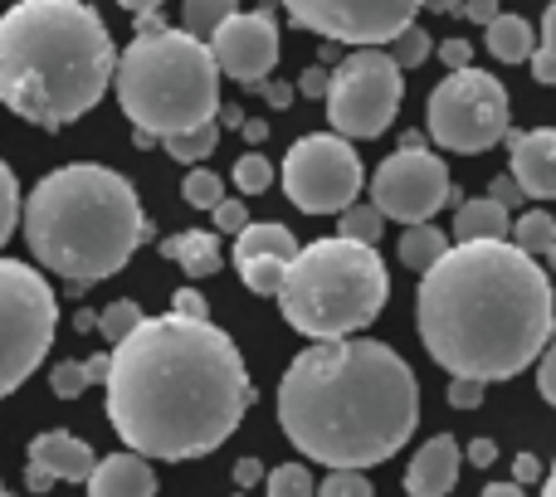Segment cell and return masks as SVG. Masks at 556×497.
Masks as SVG:
<instances>
[{
  "label": "cell",
  "mask_w": 556,
  "mask_h": 497,
  "mask_svg": "<svg viewBox=\"0 0 556 497\" xmlns=\"http://www.w3.org/2000/svg\"><path fill=\"white\" fill-rule=\"evenodd\" d=\"M489 54L498 59V64H522V59L532 54V49H538V39H532V25L522 15H493L489 25Z\"/></svg>",
  "instance_id": "obj_22"
},
{
  "label": "cell",
  "mask_w": 556,
  "mask_h": 497,
  "mask_svg": "<svg viewBox=\"0 0 556 497\" xmlns=\"http://www.w3.org/2000/svg\"><path fill=\"white\" fill-rule=\"evenodd\" d=\"M293 254L298 240L283 225H244L235 234V264H244V258H283V264H293Z\"/></svg>",
  "instance_id": "obj_21"
},
{
  "label": "cell",
  "mask_w": 556,
  "mask_h": 497,
  "mask_svg": "<svg viewBox=\"0 0 556 497\" xmlns=\"http://www.w3.org/2000/svg\"><path fill=\"white\" fill-rule=\"evenodd\" d=\"M235 268H240L244 288L260 297H274L278 288H283V273H288L283 258H244V264H235Z\"/></svg>",
  "instance_id": "obj_28"
},
{
  "label": "cell",
  "mask_w": 556,
  "mask_h": 497,
  "mask_svg": "<svg viewBox=\"0 0 556 497\" xmlns=\"http://www.w3.org/2000/svg\"><path fill=\"white\" fill-rule=\"evenodd\" d=\"M235 186H240L244 195H264L274 186V166L264 162L260 152H244L240 162H235Z\"/></svg>",
  "instance_id": "obj_34"
},
{
  "label": "cell",
  "mask_w": 556,
  "mask_h": 497,
  "mask_svg": "<svg viewBox=\"0 0 556 497\" xmlns=\"http://www.w3.org/2000/svg\"><path fill=\"white\" fill-rule=\"evenodd\" d=\"M547 264H552V268H556V244H552V248H547Z\"/></svg>",
  "instance_id": "obj_56"
},
{
  "label": "cell",
  "mask_w": 556,
  "mask_h": 497,
  "mask_svg": "<svg viewBox=\"0 0 556 497\" xmlns=\"http://www.w3.org/2000/svg\"><path fill=\"white\" fill-rule=\"evenodd\" d=\"M508 234H513V244H518L522 254L538 258V254H547V248L556 244V220H552L547 211H528L522 220H513Z\"/></svg>",
  "instance_id": "obj_26"
},
{
  "label": "cell",
  "mask_w": 556,
  "mask_h": 497,
  "mask_svg": "<svg viewBox=\"0 0 556 497\" xmlns=\"http://www.w3.org/2000/svg\"><path fill=\"white\" fill-rule=\"evenodd\" d=\"M283 10L298 29H313L337 44L381 49L405 25H415L410 15L420 10V0H283Z\"/></svg>",
  "instance_id": "obj_12"
},
{
  "label": "cell",
  "mask_w": 556,
  "mask_h": 497,
  "mask_svg": "<svg viewBox=\"0 0 556 497\" xmlns=\"http://www.w3.org/2000/svg\"><path fill=\"white\" fill-rule=\"evenodd\" d=\"M313 497H376V488L362 469H327V479L313 488Z\"/></svg>",
  "instance_id": "obj_30"
},
{
  "label": "cell",
  "mask_w": 556,
  "mask_h": 497,
  "mask_svg": "<svg viewBox=\"0 0 556 497\" xmlns=\"http://www.w3.org/2000/svg\"><path fill=\"white\" fill-rule=\"evenodd\" d=\"M244 137H250V142H264V137H269V127H264V123H250V127H244Z\"/></svg>",
  "instance_id": "obj_54"
},
{
  "label": "cell",
  "mask_w": 556,
  "mask_h": 497,
  "mask_svg": "<svg viewBox=\"0 0 556 497\" xmlns=\"http://www.w3.org/2000/svg\"><path fill=\"white\" fill-rule=\"evenodd\" d=\"M508 117H513L508 88L473 64L444 74L430 88V107H425L430 137L459 156H479L489 146H498L508 137Z\"/></svg>",
  "instance_id": "obj_9"
},
{
  "label": "cell",
  "mask_w": 556,
  "mask_h": 497,
  "mask_svg": "<svg viewBox=\"0 0 556 497\" xmlns=\"http://www.w3.org/2000/svg\"><path fill=\"white\" fill-rule=\"evenodd\" d=\"M538 391H542L547 405H556V336L542 346V356H538Z\"/></svg>",
  "instance_id": "obj_40"
},
{
  "label": "cell",
  "mask_w": 556,
  "mask_h": 497,
  "mask_svg": "<svg viewBox=\"0 0 556 497\" xmlns=\"http://www.w3.org/2000/svg\"><path fill=\"white\" fill-rule=\"evenodd\" d=\"M88 497H156V473L142 454H108L84 479Z\"/></svg>",
  "instance_id": "obj_18"
},
{
  "label": "cell",
  "mask_w": 556,
  "mask_h": 497,
  "mask_svg": "<svg viewBox=\"0 0 556 497\" xmlns=\"http://www.w3.org/2000/svg\"><path fill=\"white\" fill-rule=\"evenodd\" d=\"M513 215L508 205H498L493 195H479V201H459V215H454V244H473V240H508Z\"/></svg>",
  "instance_id": "obj_19"
},
{
  "label": "cell",
  "mask_w": 556,
  "mask_h": 497,
  "mask_svg": "<svg viewBox=\"0 0 556 497\" xmlns=\"http://www.w3.org/2000/svg\"><path fill=\"white\" fill-rule=\"evenodd\" d=\"M181 195H186V205H195V211H211L215 201H225V186L215 171H201V166H195V171L181 181Z\"/></svg>",
  "instance_id": "obj_35"
},
{
  "label": "cell",
  "mask_w": 556,
  "mask_h": 497,
  "mask_svg": "<svg viewBox=\"0 0 556 497\" xmlns=\"http://www.w3.org/2000/svg\"><path fill=\"white\" fill-rule=\"evenodd\" d=\"M162 146H166V156H176V162L201 166L205 156H211L215 146H220V127H215V123H201V127H191V132L162 137Z\"/></svg>",
  "instance_id": "obj_24"
},
{
  "label": "cell",
  "mask_w": 556,
  "mask_h": 497,
  "mask_svg": "<svg viewBox=\"0 0 556 497\" xmlns=\"http://www.w3.org/2000/svg\"><path fill=\"white\" fill-rule=\"evenodd\" d=\"M381 211L376 205H346L342 211V240H356V244H376L381 240Z\"/></svg>",
  "instance_id": "obj_31"
},
{
  "label": "cell",
  "mask_w": 556,
  "mask_h": 497,
  "mask_svg": "<svg viewBox=\"0 0 556 497\" xmlns=\"http://www.w3.org/2000/svg\"><path fill=\"white\" fill-rule=\"evenodd\" d=\"M205 49H211L215 68H220L225 78H235V84H264L278 64V25L269 20V10H254V15L235 10V15L205 39Z\"/></svg>",
  "instance_id": "obj_14"
},
{
  "label": "cell",
  "mask_w": 556,
  "mask_h": 497,
  "mask_svg": "<svg viewBox=\"0 0 556 497\" xmlns=\"http://www.w3.org/2000/svg\"><path fill=\"white\" fill-rule=\"evenodd\" d=\"M327 78H332V74H327V68H307V74L298 78V93H307V98H323V93H327Z\"/></svg>",
  "instance_id": "obj_44"
},
{
  "label": "cell",
  "mask_w": 556,
  "mask_h": 497,
  "mask_svg": "<svg viewBox=\"0 0 556 497\" xmlns=\"http://www.w3.org/2000/svg\"><path fill=\"white\" fill-rule=\"evenodd\" d=\"M264 98H269L274 107H288V103H293V88H288V84H269V93H264Z\"/></svg>",
  "instance_id": "obj_51"
},
{
  "label": "cell",
  "mask_w": 556,
  "mask_h": 497,
  "mask_svg": "<svg viewBox=\"0 0 556 497\" xmlns=\"http://www.w3.org/2000/svg\"><path fill=\"white\" fill-rule=\"evenodd\" d=\"M113 64V35L84 0H15L0 15V103L45 132L93 113Z\"/></svg>",
  "instance_id": "obj_4"
},
{
  "label": "cell",
  "mask_w": 556,
  "mask_h": 497,
  "mask_svg": "<svg viewBox=\"0 0 556 497\" xmlns=\"http://www.w3.org/2000/svg\"><path fill=\"white\" fill-rule=\"evenodd\" d=\"M15 225H20V186H15V171L0 162V248L15 234Z\"/></svg>",
  "instance_id": "obj_36"
},
{
  "label": "cell",
  "mask_w": 556,
  "mask_h": 497,
  "mask_svg": "<svg viewBox=\"0 0 556 497\" xmlns=\"http://www.w3.org/2000/svg\"><path fill=\"white\" fill-rule=\"evenodd\" d=\"M49 391H54L59 400H78V395L88 391V371H84V361H59L54 371H49Z\"/></svg>",
  "instance_id": "obj_37"
},
{
  "label": "cell",
  "mask_w": 556,
  "mask_h": 497,
  "mask_svg": "<svg viewBox=\"0 0 556 497\" xmlns=\"http://www.w3.org/2000/svg\"><path fill=\"white\" fill-rule=\"evenodd\" d=\"M172 313H181V317H211V313H205V297L195 293V288H181V293L172 297Z\"/></svg>",
  "instance_id": "obj_42"
},
{
  "label": "cell",
  "mask_w": 556,
  "mask_h": 497,
  "mask_svg": "<svg viewBox=\"0 0 556 497\" xmlns=\"http://www.w3.org/2000/svg\"><path fill=\"white\" fill-rule=\"evenodd\" d=\"M240 10V0H181V20H186V35L195 39H211L225 20Z\"/></svg>",
  "instance_id": "obj_25"
},
{
  "label": "cell",
  "mask_w": 556,
  "mask_h": 497,
  "mask_svg": "<svg viewBox=\"0 0 556 497\" xmlns=\"http://www.w3.org/2000/svg\"><path fill=\"white\" fill-rule=\"evenodd\" d=\"M235 479H240L244 488H254V483L264 479V469H260V463H254V459H240V463H235Z\"/></svg>",
  "instance_id": "obj_47"
},
{
  "label": "cell",
  "mask_w": 556,
  "mask_h": 497,
  "mask_svg": "<svg viewBox=\"0 0 556 497\" xmlns=\"http://www.w3.org/2000/svg\"><path fill=\"white\" fill-rule=\"evenodd\" d=\"M117 5L132 10V15L142 20V15H156V10H162V0H117Z\"/></svg>",
  "instance_id": "obj_49"
},
{
  "label": "cell",
  "mask_w": 556,
  "mask_h": 497,
  "mask_svg": "<svg viewBox=\"0 0 556 497\" xmlns=\"http://www.w3.org/2000/svg\"><path fill=\"white\" fill-rule=\"evenodd\" d=\"M162 254L172 258V264L186 268V278H215L220 273V240L205 230H186V234H172V240L162 244Z\"/></svg>",
  "instance_id": "obj_20"
},
{
  "label": "cell",
  "mask_w": 556,
  "mask_h": 497,
  "mask_svg": "<svg viewBox=\"0 0 556 497\" xmlns=\"http://www.w3.org/2000/svg\"><path fill=\"white\" fill-rule=\"evenodd\" d=\"M469 459L479 463V469H489V463L498 459V444H493V439H473V444H469Z\"/></svg>",
  "instance_id": "obj_46"
},
{
  "label": "cell",
  "mask_w": 556,
  "mask_h": 497,
  "mask_svg": "<svg viewBox=\"0 0 556 497\" xmlns=\"http://www.w3.org/2000/svg\"><path fill=\"white\" fill-rule=\"evenodd\" d=\"M444 201H450V171L425 146H401L371 176V205L381 211V220L425 225Z\"/></svg>",
  "instance_id": "obj_13"
},
{
  "label": "cell",
  "mask_w": 556,
  "mask_h": 497,
  "mask_svg": "<svg viewBox=\"0 0 556 497\" xmlns=\"http://www.w3.org/2000/svg\"><path fill=\"white\" fill-rule=\"evenodd\" d=\"M483 391H489L483 381H464V375H450V405H454V410H479Z\"/></svg>",
  "instance_id": "obj_38"
},
{
  "label": "cell",
  "mask_w": 556,
  "mask_h": 497,
  "mask_svg": "<svg viewBox=\"0 0 556 497\" xmlns=\"http://www.w3.org/2000/svg\"><path fill=\"white\" fill-rule=\"evenodd\" d=\"M278 424L327 469H376L410 444L420 424V385L386 342H313L278 381Z\"/></svg>",
  "instance_id": "obj_3"
},
{
  "label": "cell",
  "mask_w": 556,
  "mask_h": 497,
  "mask_svg": "<svg viewBox=\"0 0 556 497\" xmlns=\"http://www.w3.org/2000/svg\"><path fill=\"white\" fill-rule=\"evenodd\" d=\"M459 15H464V20H473V25H489V20L498 15V0H464Z\"/></svg>",
  "instance_id": "obj_43"
},
{
  "label": "cell",
  "mask_w": 556,
  "mask_h": 497,
  "mask_svg": "<svg viewBox=\"0 0 556 497\" xmlns=\"http://www.w3.org/2000/svg\"><path fill=\"white\" fill-rule=\"evenodd\" d=\"M532 78L538 84H556V0L547 5V15H542V49H532Z\"/></svg>",
  "instance_id": "obj_32"
},
{
  "label": "cell",
  "mask_w": 556,
  "mask_h": 497,
  "mask_svg": "<svg viewBox=\"0 0 556 497\" xmlns=\"http://www.w3.org/2000/svg\"><path fill=\"white\" fill-rule=\"evenodd\" d=\"M211 215H215V230H225V234H240L244 225H250V211H244L240 201H215Z\"/></svg>",
  "instance_id": "obj_39"
},
{
  "label": "cell",
  "mask_w": 556,
  "mask_h": 497,
  "mask_svg": "<svg viewBox=\"0 0 556 497\" xmlns=\"http://www.w3.org/2000/svg\"><path fill=\"white\" fill-rule=\"evenodd\" d=\"M420 342L450 375L513 381L556 332L547 268L508 240H473L440 254L415 297Z\"/></svg>",
  "instance_id": "obj_2"
},
{
  "label": "cell",
  "mask_w": 556,
  "mask_h": 497,
  "mask_svg": "<svg viewBox=\"0 0 556 497\" xmlns=\"http://www.w3.org/2000/svg\"><path fill=\"white\" fill-rule=\"evenodd\" d=\"M425 10H434V15H454L459 10V0H420Z\"/></svg>",
  "instance_id": "obj_52"
},
{
  "label": "cell",
  "mask_w": 556,
  "mask_h": 497,
  "mask_svg": "<svg viewBox=\"0 0 556 497\" xmlns=\"http://www.w3.org/2000/svg\"><path fill=\"white\" fill-rule=\"evenodd\" d=\"M113 88L127 123L147 137H176L220 117V68L205 39L186 29H147L117 54Z\"/></svg>",
  "instance_id": "obj_6"
},
{
  "label": "cell",
  "mask_w": 556,
  "mask_h": 497,
  "mask_svg": "<svg viewBox=\"0 0 556 497\" xmlns=\"http://www.w3.org/2000/svg\"><path fill=\"white\" fill-rule=\"evenodd\" d=\"M542 497H556V463H552V479L542 483Z\"/></svg>",
  "instance_id": "obj_55"
},
{
  "label": "cell",
  "mask_w": 556,
  "mask_h": 497,
  "mask_svg": "<svg viewBox=\"0 0 556 497\" xmlns=\"http://www.w3.org/2000/svg\"><path fill=\"white\" fill-rule=\"evenodd\" d=\"M108 420L142 459H205L254 405L244 356L211 317H142L108 356Z\"/></svg>",
  "instance_id": "obj_1"
},
{
  "label": "cell",
  "mask_w": 556,
  "mask_h": 497,
  "mask_svg": "<svg viewBox=\"0 0 556 497\" xmlns=\"http://www.w3.org/2000/svg\"><path fill=\"white\" fill-rule=\"evenodd\" d=\"M479 497H528V493H522L518 483H489V488H483Z\"/></svg>",
  "instance_id": "obj_50"
},
{
  "label": "cell",
  "mask_w": 556,
  "mask_h": 497,
  "mask_svg": "<svg viewBox=\"0 0 556 497\" xmlns=\"http://www.w3.org/2000/svg\"><path fill=\"white\" fill-rule=\"evenodd\" d=\"M362 181V156L337 132L303 137L283 156V195L307 215H342L346 205H356Z\"/></svg>",
  "instance_id": "obj_11"
},
{
  "label": "cell",
  "mask_w": 556,
  "mask_h": 497,
  "mask_svg": "<svg viewBox=\"0 0 556 497\" xmlns=\"http://www.w3.org/2000/svg\"><path fill=\"white\" fill-rule=\"evenodd\" d=\"M508 171L522 195H532V201H556V127L513 132L508 137Z\"/></svg>",
  "instance_id": "obj_16"
},
{
  "label": "cell",
  "mask_w": 556,
  "mask_h": 497,
  "mask_svg": "<svg viewBox=\"0 0 556 497\" xmlns=\"http://www.w3.org/2000/svg\"><path fill=\"white\" fill-rule=\"evenodd\" d=\"M444 248H450V240H444V230H434L430 220H425V225H405V234H401V264L415 268V273H430V268L440 264Z\"/></svg>",
  "instance_id": "obj_23"
},
{
  "label": "cell",
  "mask_w": 556,
  "mask_h": 497,
  "mask_svg": "<svg viewBox=\"0 0 556 497\" xmlns=\"http://www.w3.org/2000/svg\"><path fill=\"white\" fill-rule=\"evenodd\" d=\"M513 473H518V483H538L542 479V463L532 459V454H518V459H513Z\"/></svg>",
  "instance_id": "obj_45"
},
{
  "label": "cell",
  "mask_w": 556,
  "mask_h": 497,
  "mask_svg": "<svg viewBox=\"0 0 556 497\" xmlns=\"http://www.w3.org/2000/svg\"><path fill=\"white\" fill-rule=\"evenodd\" d=\"M401 68L391 64L386 49H356L327 78V123L337 137H381L401 113Z\"/></svg>",
  "instance_id": "obj_10"
},
{
  "label": "cell",
  "mask_w": 556,
  "mask_h": 497,
  "mask_svg": "<svg viewBox=\"0 0 556 497\" xmlns=\"http://www.w3.org/2000/svg\"><path fill=\"white\" fill-rule=\"evenodd\" d=\"M84 371H88V385H103L108 381V356H88Z\"/></svg>",
  "instance_id": "obj_48"
},
{
  "label": "cell",
  "mask_w": 556,
  "mask_h": 497,
  "mask_svg": "<svg viewBox=\"0 0 556 497\" xmlns=\"http://www.w3.org/2000/svg\"><path fill=\"white\" fill-rule=\"evenodd\" d=\"M0 497H10V493H5V483H0Z\"/></svg>",
  "instance_id": "obj_57"
},
{
  "label": "cell",
  "mask_w": 556,
  "mask_h": 497,
  "mask_svg": "<svg viewBox=\"0 0 556 497\" xmlns=\"http://www.w3.org/2000/svg\"><path fill=\"white\" fill-rule=\"evenodd\" d=\"M264 493L269 497H313V473H307L303 463H278L269 473V483H264Z\"/></svg>",
  "instance_id": "obj_33"
},
{
  "label": "cell",
  "mask_w": 556,
  "mask_h": 497,
  "mask_svg": "<svg viewBox=\"0 0 556 497\" xmlns=\"http://www.w3.org/2000/svg\"><path fill=\"white\" fill-rule=\"evenodd\" d=\"M513 195H518V186H513V181H498V186H493V201H498V205H508Z\"/></svg>",
  "instance_id": "obj_53"
},
{
  "label": "cell",
  "mask_w": 556,
  "mask_h": 497,
  "mask_svg": "<svg viewBox=\"0 0 556 497\" xmlns=\"http://www.w3.org/2000/svg\"><path fill=\"white\" fill-rule=\"evenodd\" d=\"M93 449L68 430H45L29 444V463H25V488L29 493H49L54 483H84L93 473Z\"/></svg>",
  "instance_id": "obj_15"
},
{
  "label": "cell",
  "mask_w": 556,
  "mask_h": 497,
  "mask_svg": "<svg viewBox=\"0 0 556 497\" xmlns=\"http://www.w3.org/2000/svg\"><path fill=\"white\" fill-rule=\"evenodd\" d=\"M440 59H444V68H450V74H454V68H469L473 64V44H469V39H444Z\"/></svg>",
  "instance_id": "obj_41"
},
{
  "label": "cell",
  "mask_w": 556,
  "mask_h": 497,
  "mask_svg": "<svg viewBox=\"0 0 556 497\" xmlns=\"http://www.w3.org/2000/svg\"><path fill=\"white\" fill-rule=\"evenodd\" d=\"M386 54H391V64H395V68H401V74H405V68H420L425 59L434 54V39L425 35L420 25H405L401 35H395L391 44H386Z\"/></svg>",
  "instance_id": "obj_27"
},
{
  "label": "cell",
  "mask_w": 556,
  "mask_h": 497,
  "mask_svg": "<svg viewBox=\"0 0 556 497\" xmlns=\"http://www.w3.org/2000/svg\"><path fill=\"white\" fill-rule=\"evenodd\" d=\"M142 317H147V313H142V307H137V303H132V297H117V303H108L103 313H98V322H93V327H98V332L108 336V342L117 346V342H123L127 332H132L137 322H142Z\"/></svg>",
  "instance_id": "obj_29"
},
{
  "label": "cell",
  "mask_w": 556,
  "mask_h": 497,
  "mask_svg": "<svg viewBox=\"0 0 556 497\" xmlns=\"http://www.w3.org/2000/svg\"><path fill=\"white\" fill-rule=\"evenodd\" d=\"M278 313L293 332L313 342H337L381 317L391 297V273H386L376 244L356 240H313L293 254L278 288Z\"/></svg>",
  "instance_id": "obj_7"
},
{
  "label": "cell",
  "mask_w": 556,
  "mask_h": 497,
  "mask_svg": "<svg viewBox=\"0 0 556 497\" xmlns=\"http://www.w3.org/2000/svg\"><path fill=\"white\" fill-rule=\"evenodd\" d=\"M454 483H459V439L434 434L405 469V497H450Z\"/></svg>",
  "instance_id": "obj_17"
},
{
  "label": "cell",
  "mask_w": 556,
  "mask_h": 497,
  "mask_svg": "<svg viewBox=\"0 0 556 497\" xmlns=\"http://www.w3.org/2000/svg\"><path fill=\"white\" fill-rule=\"evenodd\" d=\"M59 303L45 273L20 258H0V400L15 395L49 356Z\"/></svg>",
  "instance_id": "obj_8"
},
{
  "label": "cell",
  "mask_w": 556,
  "mask_h": 497,
  "mask_svg": "<svg viewBox=\"0 0 556 497\" xmlns=\"http://www.w3.org/2000/svg\"><path fill=\"white\" fill-rule=\"evenodd\" d=\"M20 220L39 268L78 288L123 273L137 244L152 234L132 181L98 162H68L49 171L20 205Z\"/></svg>",
  "instance_id": "obj_5"
}]
</instances>
